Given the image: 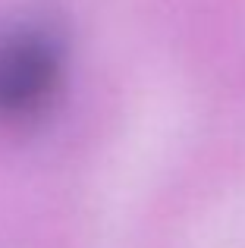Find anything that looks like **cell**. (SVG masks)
<instances>
[{
  "mask_svg": "<svg viewBox=\"0 0 245 248\" xmlns=\"http://www.w3.org/2000/svg\"><path fill=\"white\" fill-rule=\"evenodd\" d=\"M63 73L60 38L44 25L0 31V116H31L54 97Z\"/></svg>",
  "mask_w": 245,
  "mask_h": 248,
  "instance_id": "6da1fadb",
  "label": "cell"
}]
</instances>
